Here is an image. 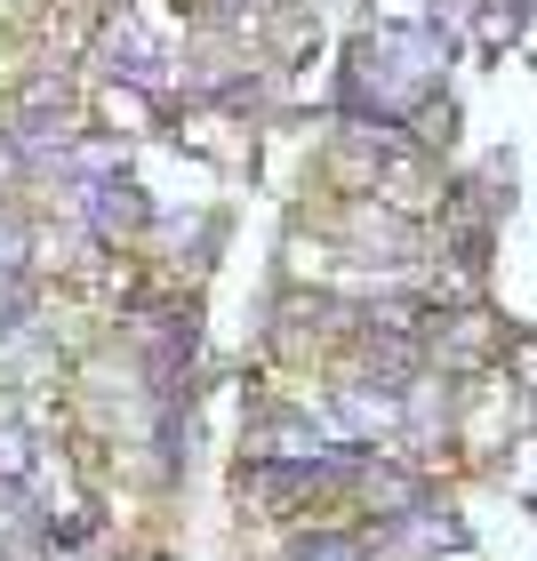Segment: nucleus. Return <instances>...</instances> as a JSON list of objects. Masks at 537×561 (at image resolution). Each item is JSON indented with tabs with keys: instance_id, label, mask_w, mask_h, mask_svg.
Wrapping results in <instances>:
<instances>
[]
</instances>
